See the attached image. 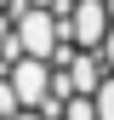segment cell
I'll return each instance as SVG.
<instances>
[{
	"label": "cell",
	"mask_w": 114,
	"mask_h": 120,
	"mask_svg": "<svg viewBox=\"0 0 114 120\" xmlns=\"http://www.w3.org/2000/svg\"><path fill=\"white\" fill-rule=\"evenodd\" d=\"M108 17H114V0H108Z\"/></svg>",
	"instance_id": "5"
},
{
	"label": "cell",
	"mask_w": 114,
	"mask_h": 120,
	"mask_svg": "<svg viewBox=\"0 0 114 120\" xmlns=\"http://www.w3.org/2000/svg\"><path fill=\"white\" fill-rule=\"evenodd\" d=\"M28 6H57V0H28Z\"/></svg>",
	"instance_id": "4"
},
{
	"label": "cell",
	"mask_w": 114,
	"mask_h": 120,
	"mask_svg": "<svg viewBox=\"0 0 114 120\" xmlns=\"http://www.w3.org/2000/svg\"><path fill=\"white\" fill-rule=\"evenodd\" d=\"M97 114H103V120H114V74L103 80V92H97Z\"/></svg>",
	"instance_id": "2"
},
{
	"label": "cell",
	"mask_w": 114,
	"mask_h": 120,
	"mask_svg": "<svg viewBox=\"0 0 114 120\" xmlns=\"http://www.w3.org/2000/svg\"><path fill=\"white\" fill-rule=\"evenodd\" d=\"M63 120H103L97 97H63Z\"/></svg>",
	"instance_id": "1"
},
{
	"label": "cell",
	"mask_w": 114,
	"mask_h": 120,
	"mask_svg": "<svg viewBox=\"0 0 114 120\" xmlns=\"http://www.w3.org/2000/svg\"><path fill=\"white\" fill-rule=\"evenodd\" d=\"M103 63H108V74H114V34L103 40Z\"/></svg>",
	"instance_id": "3"
}]
</instances>
